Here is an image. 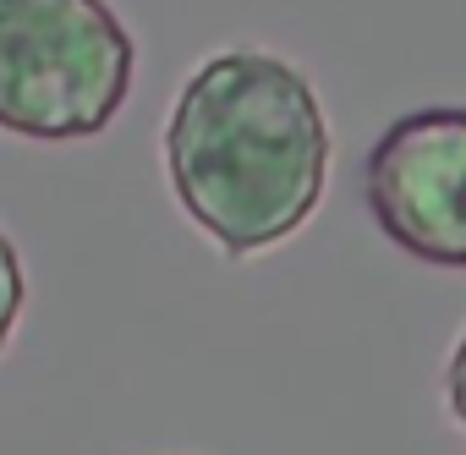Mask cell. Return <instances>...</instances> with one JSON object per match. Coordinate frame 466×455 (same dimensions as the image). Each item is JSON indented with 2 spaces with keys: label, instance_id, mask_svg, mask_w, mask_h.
Wrapping results in <instances>:
<instances>
[{
  "label": "cell",
  "instance_id": "1",
  "mask_svg": "<svg viewBox=\"0 0 466 455\" xmlns=\"http://www.w3.org/2000/svg\"><path fill=\"white\" fill-rule=\"evenodd\" d=\"M165 170L225 253H264L319 208L329 176V126L313 83L264 56L230 50L203 61L165 126Z\"/></svg>",
  "mask_w": 466,
  "mask_h": 455
},
{
  "label": "cell",
  "instance_id": "2",
  "mask_svg": "<svg viewBox=\"0 0 466 455\" xmlns=\"http://www.w3.org/2000/svg\"><path fill=\"white\" fill-rule=\"evenodd\" d=\"M132 88V39L105 0H0V126L94 137Z\"/></svg>",
  "mask_w": 466,
  "mask_h": 455
},
{
  "label": "cell",
  "instance_id": "3",
  "mask_svg": "<svg viewBox=\"0 0 466 455\" xmlns=\"http://www.w3.org/2000/svg\"><path fill=\"white\" fill-rule=\"evenodd\" d=\"M368 208L379 231L444 269H466V110H411L368 154Z\"/></svg>",
  "mask_w": 466,
  "mask_h": 455
},
{
  "label": "cell",
  "instance_id": "4",
  "mask_svg": "<svg viewBox=\"0 0 466 455\" xmlns=\"http://www.w3.org/2000/svg\"><path fill=\"white\" fill-rule=\"evenodd\" d=\"M17 313H23V264H17L12 237H0V346L12 340Z\"/></svg>",
  "mask_w": 466,
  "mask_h": 455
},
{
  "label": "cell",
  "instance_id": "5",
  "mask_svg": "<svg viewBox=\"0 0 466 455\" xmlns=\"http://www.w3.org/2000/svg\"><path fill=\"white\" fill-rule=\"evenodd\" d=\"M444 395H450L455 422L466 428V329H461V340H455V351H450V368H444Z\"/></svg>",
  "mask_w": 466,
  "mask_h": 455
}]
</instances>
